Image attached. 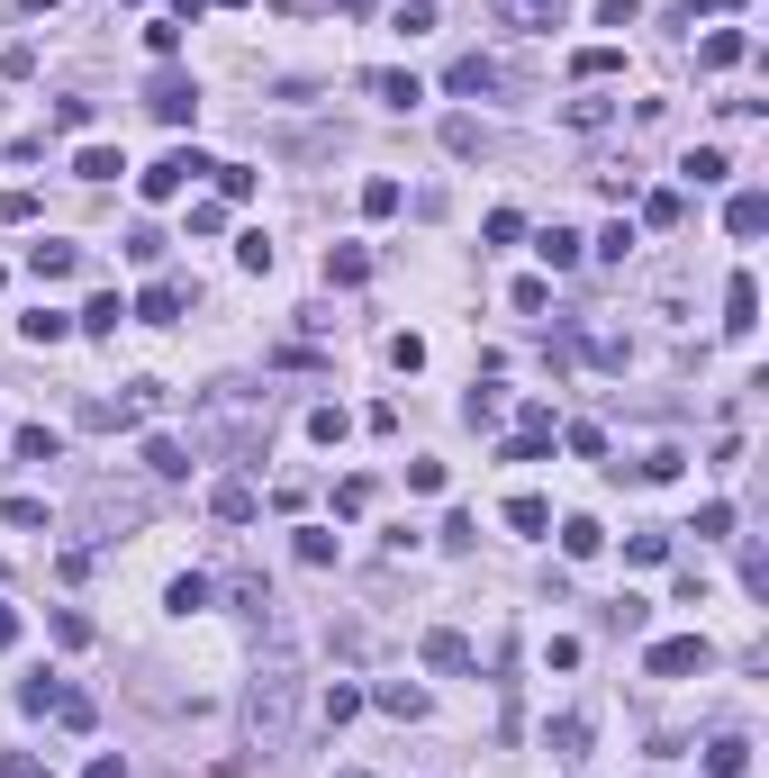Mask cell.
<instances>
[{"label": "cell", "mask_w": 769, "mask_h": 778, "mask_svg": "<svg viewBox=\"0 0 769 778\" xmlns=\"http://www.w3.org/2000/svg\"><path fill=\"white\" fill-rule=\"evenodd\" d=\"M290 716H299V661H290V643H272V661L254 670V688H245V742L272 760V751H290Z\"/></svg>", "instance_id": "cell-1"}, {"label": "cell", "mask_w": 769, "mask_h": 778, "mask_svg": "<svg viewBox=\"0 0 769 778\" xmlns=\"http://www.w3.org/2000/svg\"><path fill=\"white\" fill-rule=\"evenodd\" d=\"M199 173H218V164H208V155H199V146H172V155H164V164H146V173H136V190H146V199H155V208H164V199H181V190H190V181H199Z\"/></svg>", "instance_id": "cell-2"}, {"label": "cell", "mask_w": 769, "mask_h": 778, "mask_svg": "<svg viewBox=\"0 0 769 778\" xmlns=\"http://www.w3.org/2000/svg\"><path fill=\"white\" fill-rule=\"evenodd\" d=\"M707 661H716V652H707V633H670V643L643 652L652 679H707Z\"/></svg>", "instance_id": "cell-3"}, {"label": "cell", "mask_w": 769, "mask_h": 778, "mask_svg": "<svg viewBox=\"0 0 769 778\" xmlns=\"http://www.w3.org/2000/svg\"><path fill=\"white\" fill-rule=\"evenodd\" d=\"M146 100H155V118H164V127H190V118H199V82H181V73H155V91H146Z\"/></svg>", "instance_id": "cell-4"}, {"label": "cell", "mask_w": 769, "mask_h": 778, "mask_svg": "<svg viewBox=\"0 0 769 778\" xmlns=\"http://www.w3.org/2000/svg\"><path fill=\"white\" fill-rule=\"evenodd\" d=\"M724 326H733V335H751V326H760V280H751V272H733V280H724Z\"/></svg>", "instance_id": "cell-5"}, {"label": "cell", "mask_w": 769, "mask_h": 778, "mask_svg": "<svg viewBox=\"0 0 769 778\" xmlns=\"http://www.w3.org/2000/svg\"><path fill=\"white\" fill-rule=\"evenodd\" d=\"M444 91H462V100H489V91H499V63H489V55H462L453 73H444Z\"/></svg>", "instance_id": "cell-6"}, {"label": "cell", "mask_w": 769, "mask_h": 778, "mask_svg": "<svg viewBox=\"0 0 769 778\" xmlns=\"http://www.w3.org/2000/svg\"><path fill=\"white\" fill-rule=\"evenodd\" d=\"M724 227H733V236L751 245V236L769 227V190H733V199H724Z\"/></svg>", "instance_id": "cell-7"}, {"label": "cell", "mask_w": 769, "mask_h": 778, "mask_svg": "<svg viewBox=\"0 0 769 778\" xmlns=\"http://www.w3.org/2000/svg\"><path fill=\"white\" fill-rule=\"evenodd\" d=\"M28 272H37V280H73V272H82V245H46V236H37V245H28Z\"/></svg>", "instance_id": "cell-8"}, {"label": "cell", "mask_w": 769, "mask_h": 778, "mask_svg": "<svg viewBox=\"0 0 769 778\" xmlns=\"http://www.w3.org/2000/svg\"><path fill=\"white\" fill-rule=\"evenodd\" d=\"M326 280H335V290H363V280H372V254H363V245H326Z\"/></svg>", "instance_id": "cell-9"}, {"label": "cell", "mask_w": 769, "mask_h": 778, "mask_svg": "<svg viewBox=\"0 0 769 778\" xmlns=\"http://www.w3.org/2000/svg\"><path fill=\"white\" fill-rule=\"evenodd\" d=\"M707 778H751V742L742 733H716L707 742Z\"/></svg>", "instance_id": "cell-10"}, {"label": "cell", "mask_w": 769, "mask_h": 778, "mask_svg": "<svg viewBox=\"0 0 769 778\" xmlns=\"http://www.w3.org/2000/svg\"><path fill=\"white\" fill-rule=\"evenodd\" d=\"M208 508H218L227 525H254V508H263V499H254V480H218V489H208Z\"/></svg>", "instance_id": "cell-11"}, {"label": "cell", "mask_w": 769, "mask_h": 778, "mask_svg": "<svg viewBox=\"0 0 769 778\" xmlns=\"http://www.w3.org/2000/svg\"><path fill=\"white\" fill-rule=\"evenodd\" d=\"M181 299H190L181 280H146V299H136V317H146V326H172V317H181Z\"/></svg>", "instance_id": "cell-12"}, {"label": "cell", "mask_w": 769, "mask_h": 778, "mask_svg": "<svg viewBox=\"0 0 769 778\" xmlns=\"http://www.w3.org/2000/svg\"><path fill=\"white\" fill-rule=\"evenodd\" d=\"M742 55H751V37H742V28H716L707 46H697V63H707V73H733Z\"/></svg>", "instance_id": "cell-13"}, {"label": "cell", "mask_w": 769, "mask_h": 778, "mask_svg": "<svg viewBox=\"0 0 769 778\" xmlns=\"http://www.w3.org/2000/svg\"><path fill=\"white\" fill-rule=\"evenodd\" d=\"M146 471H155V480H190V444L155 435V444H146Z\"/></svg>", "instance_id": "cell-14"}, {"label": "cell", "mask_w": 769, "mask_h": 778, "mask_svg": "<svg viewBox=\"0 0 769 778\" xmlns=\"http://www.w3.org/2000/svg\"><path fill=\"white\" fill-rule=\"evenodd\" d=\"M679 173H688V181H697V190H716V181H724V173H733V155H724V146H697V155H688V164H679Z\"/></svg>", "instance_id": "cell-15"}, {"label": "cell", "mask_w": 769, "mask_h": 778, "mask_svg": "<svg viewBox=\"0 0 769 778\" xmlns=\"http://www.w3.org/2000/svg\"><path fill=\"white\" fill-rule=\"evenodd\" d=\"M534 254H543V272H571V263H580V236H571V227H543Z\"/></svg>", "instance_id": "cell-16"}, {"label": "cell", "mask_w": 769, "mask_h": 778, "mask_svg": "<svg viewBox=\"0 0 769 778\" xmlns=\"http://www.w3.org/2000/svg\"><path fill=\"white\" fill-rule=\"evenodd\" d=\"M426 670H471V643L444 624V633H426Z\"/></svg>", "instance_id": "cell-17"}, {"label": "cell", "mask_w": 769, "mask_h": 778, "mask_svg": "<svg viewBox=\"0 0 769 778\" xmlns=\"http://www.w3.org/2000/svg\"><path fill=\"white\" fill-rule=\"evenodd\" d=\"M372 100H390V109H416V100H426V82H416V73H372Z\"/></svg>", "instance_id": "cell-18"}, {"label": "cell", "mask_w": 769, "mask_h": 778, "mask_svg": "<svg viewBox=\"0 0 769 778\" xmlns=\"http://www.w3.org/2000/svg\"><path fill=\"white\" fill-rule=\"evenodd\" d=\"M208 598H218V589H208V571H181V580H172V598H164V607H172V615H199V607H208Z\"/></svg>", "instance_id": "cell-19"}, {"label": "cell", "mask_w": 769, "mask_h": 778, "mask_svg": "<svg viewBox=\"0 0 769 778\" xmlns=\"http://www.w3.org/2000/svg\"><path fill=\"white\" fill-rule=\"evenodd\" d=\"M73 173H82V181H118V173H127V155H118V146H82V155H73Z\"/></svg>", "instance_id": "cell-20"}, {"label": "cell", "mask_w": 769, "mask_h": 778, "mask_svg": "<svg viewBox=\"0 0 769 778\" xmlns=\"http://www.w3.org/2000/svg\"><path fill=\"white\" fill-rule=\"evenodd\" d=\"M10 453H19V462H55V453H63V435H55V426H19V435H10Z\"/></svg>", "instance_id": "cell-21"}, {"label": "cell", "mask_w": 769, "mask_h": 778, "mask_svg": "<svg viewBox=\"0 0 769 778\" xmlns=\"http://www.w3.org/2000/svg\"><path fill=\"white\" fill-rule=\"evenodd\" d=\"M580 82H607V73H624V46H580V63H571Z\"/></svg>", "instance_id": "cell-22"}, {"label": "cell", "mask_w": 769, "mask_h": 778, "mask_svg": "<svg viewBox=\"0 0 769 778\" xmlns=\"http://www.w3.org/2000/svg\"><path fill=\"white\" fill-rule=\"evenodd\" d=\"M398 199H407V190H398L390 173H372V181H363V218H398Z\"/></svg>", "instance_id": "cell-23"}, {"label": "cell", "mask_w": 769, "mask_h": 778, "mask_svg": "<svg viewBox=\"0 0 769 778\" xmlns=\"http://www.w3.org/2000/svg\"><path fill=\"white\" fill-rule=\"evenodd\" d=\"M507 525H516V534H543V525H552V508L534 499V489H516V499H507Z\"/></svg>", "instance_id": "cell-24"}, {"label": "cell", "mask_w": 769, "mask_h": 778, "mask_svg": "<svg viewBox=\"0 0 769 778\" xmlns=\"http://www.w3.org/2000/svg\"><path fill=\"white\" fill-rule=\"evenodd\" d=\"M390 28L398 37H426L435 28V0H390Z\"/></svg>", "instance_id": "cell-25"}, {"label": "cell", "mask_w": 769, "mask_h": 778, "mask_svg": "<svg viewBox=\"0 0 769 778\" xmlns=\"http://www.w3.org/2000/svg\"><path fill=\"white\" fill-rule=\"evenodd\" d=\"M598 543H607V534H598V516H562V552H571V561H589Z\"/></svg>", "instance_id": "cell-26"}, {"label": "cell", "mask_w": 769, "mask_h": 778, "mask_svg": "<svg viewBox=\"0 0 769 778\" xmlns=\"http://www.w3.org/2000/svg\"><path fill=\"white\" fill-rule=\"evenodd\" d=\"M28 326V344H63V335H73V317H63V308H37V317H19Z\"/></svg>", "instance_id": "cell-27"}, {"label": "cell", "mask_w": 769, "mask_h": 778, "mask_svg": "<svg viewBox=\"0 0 769 778\" xmlns=\"http://www.w3.org/2000/svg\"><path fill=\"white\" fill-rule=\"evenodd\" d=\"M507 10V28H552V10H562V0H499Z\"/></svg>", "instance_id": "cell-28"}, {"label": "cell", "mask_w": 769, "mask_h": 778, "mask_svg": "<svg viewBox=\"0 0 769 778\" xmlns=\"http://www.w3.org/2000/svg\"><path fill=\"white\" fill-rule=\"evenodd\" d=\"M118 317H127V308H118V290H100V299L82 308V335H118Z\"/></svg>", "instance_id": "cell-29"}, {"label": "cell", "mask_w": 769, "mask_h": 778, "mask_svg": "<svg viewBox=\"0 0 769 778\" xmlns=\"http://www.w3.org/2000/svg\"><path fill=\"white\" fill-rule=\"evenodd\" d=\"M19 706H28V716H55V706H63V679H28Z\"/></svg>", "instance_id": "cell-30"}, {"label": "cell", "mask_w": 769, "mask_h": 778, "mask_svg": "<svg viewBox=\"0 0 769 778\" xmlns=\"http://www.w3.org/2000/svg\"><path fill=\"white\" fill-rule=\"evenodd\" d=\"M543 742H552V751H562V760H580V751H589V725H580V716H562V725H552Z\"/></svg>", "instance_id": "cell-31"}, {"label": "cell", "mask_w": 769, "mask_h": 778, "mask_svg": "<svg viewBox=\"0 0 769 778\" xmlns=\"http://www.w3.org/2000/svg\"><path fill=\"white\" fill-rule=\"evenodd\" d=\"M299 561H308V571H326V561H335V534H326V525H299Z\"/></svg>", "instance_id": "cell-32"}, {"label": "cell", "mask_w": 769, "mask_h": 778, "mask_svg": "<svg viewBox=\"0 0 769 778\" xmlns=\"http://www.w3.org/2000/svg\"><path fill=\"white\" fill-rule=\"evenodd\" d=\"M55 643L82 652V643H91V615H82V607H55Z\"/></svg>", "instance_id": "cell-33"}, {"label": "cell", "mask_w": 769, "mask_h": 778, "mask_svg": "<svg viewBox=\"0 0 769 778\" xmlns=\"http://www.w3.org/2000/svg\"><path fill=\"white\" fill-rule=\"evenodd\" d=\"M499 407H507V390H471V398H462L471 426H499Z\"/></svg>", "instance_id": "cell-34"}, {"label": "cell", "mask_w": 769, "mask_h": 778, "mask_svg": "<svg viewBox=\"0 0 769 778\" xmlns=\"http://www.w3.org/2000/svg\"><path fill=\"white\" fill-rule=\"evenodd\" d=\"M381 706H390V716H426V688H407V679H390V688H381Z\"/></svg>", "instance_id": "cell-35"}, {"label": "cell", "mask_w": 769, "mask_h": 778, "mask_svg": "<svg viewBox=\"0 0 769 778\" xmlns=\"http://www.w3.org/2000/svg\"><path fill=\"white\" fill-rule=\"evenodd\" d=\"M444 155H480V118H444Z\"/></svg>", "instance_id": "cell-36"}, {"label": "cell", "mask_w": 769, "mask_h": 778, "mask_svg": "<svg viewBox=\"0 0 769 778\" xmlns=\"http://www.w3.org/2000/svg\"><path fill=\"white\" fill-rule=\"evenodd\" d=\"M127 263H164V227H127Z\"/></svg>", "instance_id": "cell-37"}, {"label": "cell", "mask_w": 769, "mask_h": 778, "mask_svg": "<svg viewBox=\"0 0 769 778\" xmlns=\"http://www.w3.org/2000/svg\"><path fill=\"white\" fill-rule=\"evenodd\" d=\"M607 624H615V633H643V624H652V607H643V598H615V607H607Z\"/></svg>", "instance_id": "cell-38"}, {"label": "cell", "mask_w": 769, "mask_h": 778, "mask_svg": "<svg viewBox=\"0 0 769 778\" xmlns=\"http://www.w3.org/2000/svg\"><path fill=\"white\" fill-rule=\"evenodd\" d=\"M390 363L398 372H426V335H390Z\"/></svg>", "instance_id": "cell-39"}, {"label": "cell", "mask_w": 769, "mask_h": 778, "mask_svg": "<svg viewBox=\"0 0 769 778\" xmlns=\"http://www.w3.org/2000/svg\"><path fill=\"white\" fill-rule=\"evenodd\" d=\"M0 218H10V227H28V218H37V190H28V181H19V190H0Z\"/></svg>", "instance_id": "cell-40"}, {"label": "cell", "mask_w": 769, "mask_h": 778, "mask_svg": "<svg viewBox=\"0 0 769 778\" xmlns=\"http://www.w3.org/2000/svg\"><path fill=\"white\" fill-rule=\"evenodd\" d=\"M480 236H489V245H516V236H525V218H516V208H489V227H480Z\"/></svg>", "instance_id": "cell-41"}, {"label": "cell", "mask_w": 769, "mask_h": 778, "mask_svg": "<svg viewBox=\"0 0 769 778\" xmlns=\"http://www.w3.org/2000/svg\"><path fill=\"white\" fill-rule=\"evenodd\" d=\"M344 716H363V688H344V679H335V688H326V725H344Z\"/></svg>", "instance_id": "cell-42"}, {"label": "cell", "mask_w": 769, "mask_h": 778, "mask_svg": "<svg viewBox=\"0 0 769 778\" xmlns=\"http://www.w3.org/2000/svg\"><path fill=\"white\" fill-rule=\"evenodd\" d=\"M344 426H354L344 407H317V416H308V435H317V444H344Z\"/></svg>", "instance_id": "cell-43"}, {"label": "cell", "mask_w": 769, "mask_h": 778, "mask_svg": "<svg viewBox=\"0 0 769 778\" xmlns=\"http://www.w3.org/2000/svg\"><path fill=\"white\" fill-rule=\"evenodd\" d=\"M679 208H688L679 190H652V199H643V218H652V227H679Z\"/></svg>", "instance_id": "cell-44"}, {"label": "cell", "mask_w": 769, "mask_h": 778, "mask_svg": "<svg viewBox=\"0 0 769 778\" xmlns=\"http://www.w3.org/2000/svg\"><path fill=\"white\" fill-rule=\"evenodd\" d=\"M688 534H733V508H724V499H707V508H697V525H688Z\"/></svg>", "instance_id": "cell-45"}, {"label": "cell", "mask_w": 769, "mask_h": 778, "mask_svg": "<svg viewBox=\"0 0 769 778\" xmlns=\"http://www.w3.org/2000/svg\"><path fill=\"white\" fill-rule=\"evenodd\" d=\"M742 589H751V598H769V552H760V543L742 552Z\"/></svg>", "instance_id": "cell-46"}, {"label": "cell", "mask_w": 769, "mask_h": 778, "mask_svg": "<svg viewBox=\"0 0 769 778\" xmlns=\"http://www.w3.org/2000/svg\"><path fill=\"white\" fill-rule=\"evenodd\" d=\"M0 516H10V525H28V534H37V525H46V499H0Z\"/></svg>", "instance_id": "cell-47"}, {"label": "cell", "mask_w": 769, "mask_h": 778, "mask_svg": "<svg viewBox=\"0 0 769 778\" xmlns=\"http://www.w3.org/2000/svg\"><path fill=\"white\" fill-rule=\"evenodd\" d=\"M218 190L227 199H254V164H218Z\"/></svg>", "instance_id": "cell-48"}, {"label": "cell", "mask_w": 769, "mask_h": 778, "mask_svg": "<svg viewBox=\"0 0 769 778\" xmlns=\"http://www.w3.org/2000/svg\"><path fill=\"white\" fill-rule=\"evenodd\" d=\"M598 19H607V28H634V19H643V0H598Z\"/></svg>", "instance_id": "cell-49"}, {"label": "cell", "mask_w": 769, "mask_h": 778, "mask_svg": "<svg viewBox=\"0 0 769 778\" xmlns=\"http://www.w3.org/2000/svg\"><path fill=\"white\" fill-rule=\"evenodd\" d=\"M91 778H127V760H118V751H100V760H91Z\"/></svg>", "instance_id": "cell-50"}, {"label": "cell", "mask_w": 769, "mask_h": 778, "mask_svg": "<svg viewBox=\"0 0 769 778\" xmlns=\"http://www.w3.org/2000/svg\"><path fill=\"white\" fill-rule=\"evenodd\" d=\"M19 643V607H0V652H10Z\"/></svg>", "instance_id": "cell-51"}, {"label": "cell", "mask_w": 769, "mask_h": 778, "mask_svg": "<svg viewBox=\"0 0 769 778\" xmlns=\"http://www.w3.org/2000/svg\"><path fill=\"white\" fill-rule=\"evenodd\" d=\"M46 10H63V0H19V19H46Z\"/></svg>", "instance_id": "cell-52"}, {"label": "cell", "mask_w": 769, "mask_h": 778, "mask_svg": "<svg viewBox=\"0 0 769 778\" xmlns=\"http://www.w3.org/2000/svg\"><path fill=\"white\" fill-rule=\"evenodd\" d=\"M172 10H181V19H190V10H208V0H172Z\"/></svg>", "instance_id": "cell-53"}, {"label": "cell", "mask_w": 769, "mask_h": 778, "mask_svg": "<svg viewBox=\"0 0 769 778\" xmlns=\"http://www.w3.org/2000/svg\"><path fill=\"white\" fill-rule=\"evenodd\" d=\"M227 10H245V0H227Z\"/></svg>", "instance_id": "cell-54"}, {"label": "cell", "mask_w": 769, "mask_h": 778, "mask_svg": "<svg viewBox=\"0 0 769 778\" xmlns=\"http://www.w3.org/2000/svg\"><path fill=\"white\" fill-rule=\"evenodd\" d=\"M724 10H742V0H724Z\"/></svg>", "instance_id": "cell-55"}, {"label": "cell", "mask_w": 769, "mask_h": 778, "mask_svg": "<svg viewBox=\"0 0 769 778\" xmlns=\"http://www.w3.org/2000/svg\"><path fill=\"white\" fill-rule=\"evenodd\" d=\"M344 778H363V769H344Z\"/></svg>", "instance_id": "cell-56"}]
</instances>
